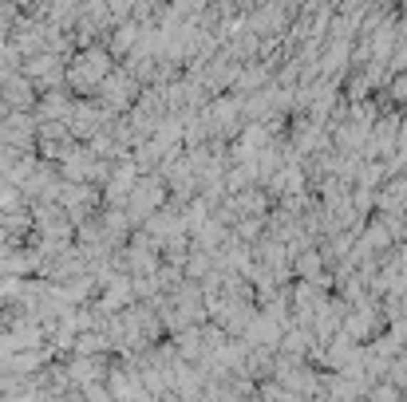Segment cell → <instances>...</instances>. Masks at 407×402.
Segmentation results:
<instances>
[{"label": "cell", "instance_id": "6da1fadb", "mask_svg": "<svg viewBox=\"0 0 407 402\" xmlns=\"http://www.w3.org/2000/svg\"><path fill=\"white\" fill-rule=\"evenodd\" d=\"M103 68H107L103 55L91 52V55L83 60V68H76V75H71V79H76V83H99V79H103Z\"/></svg>", "mask_w": 407, "mask_h": 402}]
</instances>
